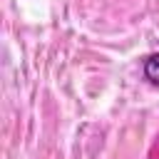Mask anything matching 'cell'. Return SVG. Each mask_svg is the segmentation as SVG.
Returning a JSON list of instances; mask_svg holds the SVG:
<instances>
[{
    "label": "cell",
    "mask_w": 159,
    "mask_h": 159,
    "mask_svg": "<svg viewBox=\"0 0 159 159\" xmlns=\"http://www.w3.org/2000/svg\"><path fill=\"white\" fill-rule=\"evenodd\" d=\"M142 70H144V77H147L152 84H157V87H159V52L147 55V57H144V62H142Z\"/></svg>",
    "instance_id": "1"
}]
</instances>
